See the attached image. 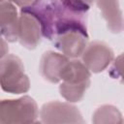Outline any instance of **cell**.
<instances>
[{
	"instance_id": "2",
	"label": "cell",
	"mask_w": 124,
	"mask_h": 124,
	"mask_svg": "<svg viewBox=\"0 0 124 124\" xmlns=\"http://www.w3.org/2000/svg\"><path fill=\"white\" fill-rule=\"evenodd\" d=\"M90 77L91 73L81 61L69 60L60 76V95L69 103L81 101L90 85Z\"/></svg>"
},
{
	"instance_id": "8",
	"label": "cell",
	"mask_w": 124,
	"mask_h": 124,
	"mask_svg": "<svg viewBox=\"0 0 124 124\" xmlns=\"http://www.w3.org/2000/svg\"><path fill=\"white\" fill-rule=\"evenodd\" d=\"M54 46L68 58L79 57L88 44V33L69 30L53 38Z\"/></svg>"
},
{
	"instance_id": "7",
	"label": "cell",
	"mask_w": 124,
	"mask_h": 124,
	"mask_svg": "<svg viewBox=\"0 0 124 124\" xmlns=\"http://www.w3.org/2000/svg\"><path fill=\"white\" fill-rule=\"evenodd\" d=\"M42 28L39 20L23 10L18 16L17 41L27 49H35L42 40Z\"/></svg>"
},
{
	"instance_id": "12",
	"label": "cell",
	"mask_w": 124,
	"mask_h": 124,
	"mask_svg": "<svg viewBox=\"0 0 124 124\" xmlns=\"http://www.w3.org/2000/svg\"><path fill=\"white\" fill-rule=\"evenodd\" d=\"M93 123H122V114L119 109L111 105H104L98 108L92 116Z\"/></svg>"
},
{
	"instance_id": "1",
	"label": "cell",
	"mask_w": 124,
	"mask_h": 124,
	"mask_svg": "<svg viewBox=\"0 0 124 124\" xmlns=\"http://www.w3.org/2000/svg\"><path fill=\"white\" fill-rule=\"evenodd\" d=\"M95 0H37L21 10L40 22L42 34L48 40L69 30L87 33V11Z\"/></svg>"
},
{
	"instance_id": "10",
	"label": "cell",
	"mask_w": 124,
	"mask_h": 124,
	"mask_svg": "<svg viewBox=\"0 0 124 124\" xmlns=\"http://www.w3.org/2000/svg\"><path fill=\"white\" fill-rule=\"evenodd\" d=\"M18 16L15 5L10 1L0 3V36L7 42L17 41Z\"/></svg>"
},
{
	"instance_id": "15",
	"label": "cell",
	"mask_w": 124,
	"mask_h": 124,
	"mask_svg": "<svg viewBox=\"0 0 124 124\" xmlns=\"http://www.w3.org/2000/svg\"><path fill=\"white\" fill-rule=\"evenodd\" d=\"M5 0H0V3H2V2H4Z\"/></svg>"
},
{
	"instance_id": "4",
	"label": "cell",
	"mask_w": 124,
	"mask_h": 124,
	"mask_svg": "<svg viewBox=\"0 0 124 124\" xmlns=\"http://www.w3.org/2000/svg\"><path fill=\"white\" fill-rule=\"evenodd\" d=\"M38 116V106L29 96L0 100V123H33Z\"/></svg>"
},
{
	"instance_id": "5",
	"label": "cell",
	"mask_w": 124,
	"mask_h": 124,
	"mask_svg": "<svg viewBox=\"0 0 124 124\" xmlns=\"http://www.w3.org/2000/svg\"><path fill=\"white\" fill-rule=\"evenodd\" d=\"M39 116L43 123H83L80 111L77 107L70 103L59 101L48 102L45 104Z\"/></svg>"
},
{
	"instance_id": "9",
	"label": "cell",
	"mask_w": 124,
	"mask_h": 124,
	"mask_svg": "<svg viewBox=\"0 0 124 124\" xmlns=\"http://www.w3.org/2000/svg\"><path fill=\"white\" fill-rule=\"evenodd\" d=\"M68 61L69 58L64 54L51 50L46 51L40 61L39 70L41 76L50 83L60 82L62 70Z\"/></svg>"
},
{
	"instance_id": "11",
	"label": "cell",
	"mask_w": 124,
	"mask_h": 124,
	"mask_svg": "<svg viewBox=\"0 0 124 124\" xmlns=\"http://www.w3.org/2000/svg\"><path fill=\"white\" fill-rule=\"evenodd\" d=\"M96 4L108 30L114 34L120 33L123 30V16L119 0H96Z\"/></svg>"
},
{
	"instance_id": "14",
	"label": "cell",
	"mask_w": 124,
	"mask_h": 124,
	"mask_svg": "<svg viewBox=\"0 0 124 124\" xmlns=\"http://www.w3.org/2000/svg\"><path fill=\"white\" fill-rule=\"evenodd\" d=\"M8 51H9L8 43L3 37L0 36V60L8 54Z\"/></svg>"
},
{
	"instance_id": "3",
	"label": "cell",
	"mask_w": 124,
	"mask_h": 124,
	"mask_svg": "<svg viewBox=\"0 0 124 124\" xmlns=\"http://www.w3.org/2000/svg\"><path fill=\"white\" fill-rule=\"evenodd\" d=\"M0 86L12 94L26 93L30 89V80L18 56L7 54L0 60Z\"/></svg>"
},
{
	"instance_id": "6",
	"label": "cell",
	"mask_w": 124,
	"mask_h": 124,
	"mask_svg": "<svg viewBox=\"0 0 124 124\" xmlns=\"http://www.w3.org/2000/svg\"><path fill=\"white\" fill-rule=\"evenodd\" d=\"M81 56V62L90 73H100L111 63L114 55L112 49L104 42L95 41L87 44Z\"/></svg>"
},
{
	"instance_id": "13",
	"label": "cell",
	"mask_w": 124,
	"mask_h": 124,
	"mask_svg": "<svg viewBox=\"0 0 124 124\" xmlns=\"http://www.w3.org/2000/svg\"><path fill=\"white\" fill-rule=\"evenodd\" d=\"M10 2L21 8H28L33 6L37 2V0H10Z\"/></svg>"
}]
</instances>
